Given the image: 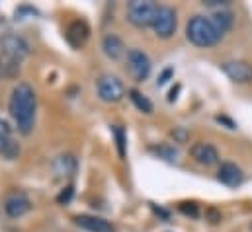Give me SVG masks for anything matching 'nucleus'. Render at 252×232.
I'll return each instance as SVG.
<instances>
[{"label":"nucleus","instance_id":"nucleus-1","mask_svg":"<svg viewBox=\"0 0 252 232\" xmlns=\"http://www.w3.org/2000/svg\"><path fill=\"white\" fill-rule=\"evenodd\" d=\"M35 108H37V100H35V92L30 84L20 82L10 96V116L14 119L18 131L22 135H30L33 131V123H35Z\"/></svg>","mask_w":252,"mask_h":232},{"label":"nucleus","instance_id":"nucleus-2","mask_svg":"<svg viewBox=\"0 0 252 232\" xmlns=\"http://www.w3.org/2000/svg\"><path fill=\"white\" fill-rule=\"evenodd\" d=\"M186 37L191 45L207 49L213 47L221 41L223 33L219 31V28L213 24V20L209 16H193L189 18L188 26H186Z\"/></svg>","mask_w":252,"mask_h":232},{"label":"nucleus","instance_id":"nucleus-3","mask_svg":"<svg viewBox=\"0 0 252 232\" xmlns=\"http://www.w3.org/2000/svg\"><path fill=\"white\" fill-rule=\"evenodd\" d=\"M158 4L151 0H131L127 4V20L137 28H153Z\"/></svg>","mask_w":252,"mask_h":232},{"label":"nucleus","instance_id":"nucleus-4","mask_svg":"<svg viewBox=\"0 0 252 232\" xmlns=\"http://www.w3.org/2000/svg\"><path fill=\"white\" fill-rule=\"evenodd\" d=\"M178 26V18H176V10L170 6H158L157 18L153 22V31L157 33V37L160 39H170L176 31Z\"/></svg>","mask_w":252,"mask_h":232},{"label":"nucleus","instance_id":"nucleus-5","mask_svg":"<svg viewBox=\"0 0 252 232\" xmlns=\"http://www.w3.org/2000/svg\"><path fill=\"white\" fill-rule=\"evenodd\" d=\"M98 96L102 102H108V104H116L120 102L124 96H126V88L122 84V80L118 76H112V74H104L98 78Z\"/></svg>","mask_w":252,"mask_h":232},{"label":"nucleus","instance_id":"nucleus-6","mask_svg":"<svg viewBox=\"0 0 252 232\" xmlns=\"http://www.w3.org/2000/svg\"><path fill=\"white\" fill-rule=\"evenodd\" d=\"M151 58L147 57V53H143L141 49H129L127 51V70L131 72V76L135 78V82H143L149 78L151 74Z\"/></svg>","mask_w":252,"mask_h":232},{"label":"nucleus","instance_id":"nucleus-7","mask_svg":"<svg viewBox=\"0 0 252 232\" xmlns=\"http://www.w3.org/2000/svg\"><path fill=\"white\" fill-rule=\"evenodd\" d=\"M32 209V201L26 193L22 191H12L6 195L4 199V213L10 217V219H20L24 217L28 211Z\"/></svg>","mask_w":252,"mask_h":232},{"label":"nucleus","instance_id":"nucleus-8","mask_svg":"<svg viewBox=\"0 0 252 232\" xmlns=\"http://www.w3.org/2000/svg\"><path fill=\"white\" fill-rule=\"evenodd\" d=\"M223 72L235 84H249L252 82V64L247 60H227L221 64Z\"/></svg>","mask_w":252,"mask_h":232},{"label":"nucleus","instance_id":"nucleus-9","mask_svg":"<svg viewBox=\"0 0 252 232\" xmlns=\"http://www.w3.org/2000/svg\"><path fill=\"white\" fill-rule=\"evenodd\" d=\"M189 154H191V158H193L197 164H201V166H213V164L219 162V152H217V148H215L213 145H209V143H195V145L189 148Z\"/></svg>","mask_w":252,"mask_h":232},{"label":"nucleus","instance_id":"nucleus-10","mask_svg":"<svg viewBox=\"0 0 252 232\" xmlns=\"http://www.w3.org/2000/svg\"><path fill=\"white\" fill-rule=\"evenodd\" d=\"M20 154V145L12 139V129L4 119H0V156L6 160H14Z\"/></svg>","mask_w":252,"mask_h":232},{"label":"nucleus","instance_id":"nucleus-11","mask_svg":"<svg viewBox=\"0 0 252 232\" xmlns=\"http://www.w3.org/2000/svg\"><path fill=\"white\" fill-rule=\"evenodd\" d=\"M2 49H4L6 57L10 58V62H14V64L20 62L22 58L28 55V45L18 35H6L2 39Z\"/></svg>","mask_w":252,"mask_h":232},{"label":"nucleus","instance_id":"nucleus-12","mask_svg":"<svg viewBox=\"0 0 252 232\" xmlns=\"http://www.w3.org/2000/svg\"><path fill=\"white\" fill-rule=\"evenodd\" d=\"M217 179H219L223 185H227V187H237V185L243 183L245 174H243V170H241L237 164H233V162H223V164L219 166V170H217Z\"/></svg>","mask_w":252,"mask_h":232},{"label":"nucleus","instance_id":"nucleus-13","mask_svg":"<svg viewBox=\"0 0 252 232\" xmlns=\"http://www.w3.org/2000/svg\"><path fill=\"white\" fill-rule=\"evenodd\" d=\"M88 35H90V29H88L86 22H82V20L72 22V24L68 26V29H66V41H68L74 49H80V47L88 41Z\"/></svg>","mask_w":252,"mask_h":232},{"label":"nucleus","instance_id":"nucleus-14","mask_svg":"<svg viewBox=\"0 0 252 232\" xmlns=\"http://www.w3.org/2000/svg\"><path fill=\"white\" fill-rule=\"evenodd\" d=\"M74 223H76L80 229H84V231H88V232H114L112 225H110L108 221L100 219V217L78 215V217H74Z\"/></svg>","mask_w":252,"mask_h":232},{"label":"nucleus","instance_id":"nucleus-15","mask_svg":"<svg viewBox=\"0 0 252 232\" xmlns=\"http://www.w3.org/2000/svg\"><path fill=\"white\" fill-rule=\"evenodd\" d=\"M102 49H104L106 57L112 58V60H120V58L126 57V45H124V41H122L118 35H114V33H108V35L104 37Z\"/></svg>","mask_w":252,"mask_h":232},{"label":"nucleus","instance_id":"nucleus-16","mask_svg":"<svg viewBox=\"0 0 252 232\" xmlns=\"http://www.w3.org/2000/svg\"><path fill=\"white\" fill-rule=\"evenodd\" d=\"M53 170L55 174L64 177V175H72L76 172V160L70 156V154H63L59 156L55 162H53Z\"/></svg>","mask_w":252,"mask_h":232},{"label":"nucleus","instance_id":"nucleus-17","mask_svg":"<svg viewBox=\"0 0 252 232\" xmlns=\"http://www.w3.org/2000/svg\"><path fill=\"white\" fill-rule=\"evenodd\" d=\"M209 18L213 20V24L219 28V31H221L223 35L233 28V14H231L229 10H217V12H213Z\"/></svg>","mask_w":252,"mask_h":232},{"label":"nucleus","instance_id":"nucleus-18","mask_svg":"<svg viewBox=\"0 0 252 232\" xmlns=\"http://www.w3.org/2000/svg\"><path fill=\"white\" fill-rule=\"evenodd\" d=\"M129 98H131V102L135 104V108L139 110V112H143V114H153V104L149 102V98H145L139 90H129Z\"/></svg>","mask_w":252,"mask_h":232},{"label":"nucleus","instance_id":"nucleus-19","mask_svg":"<svg viewBox=\"0 0 252 232\" xmlns=\"http://www.w3.org/2000/svg\"><path fill=\"white\" fill-rule=\"evenodd\" d=\"M151 150H153L158 158H162V160H166V162H176V160H178V150H176L172 145H157V146H151Z\"/></svg>","mask_w":252,"mask_h":232},{"label":"nucleus","instance_id":"nucleus-20","mask_svg":"<svg viewBox=\"0 0 252 232\" xmlns=\"http://www.w3.org/2000/svg\"><path fill=\"white\" fill-rule=\"evenodd\" d=\"M114 137H116V145H118V154L120 158H126V131L122 127H114Z\"/></svg>","mask_w":252,"mask_h":232},{"label":"nucleus","instance_id":"nucleus-21","mask_svg":"<svg viewBox=\"0 0 252 232\" xmlns=\"http://www.w3.org/2000/svg\"><path fill=\"white\" fill-rule=\"evenodd\" d=\"M72 195H74L72 185H66L63 191L57 195V203H59V205H68V203H70V199H72Z\"/></svg>","mask_w":252,"mask_h":232},{"label":"nucleus","instance_id":"nucleus-22","mask_svg":"<svg viewBox=\"0 0 252 232\" xmlns=\"http://www.w3.org/2000/svg\"><path fill=\"white\" fill-rule=\"evenodd\" d=\"M178 209L184 213V215H189V217H197V205L195 203H180L178 205Z\"/></svg>","mask_w":252,"mask_h":232},{"label":"nucleus","instance_id":"nucleus-23","mask_svg":"<svg viewBox=\"0 0 252 232\" xmlns=\"http://www.w3.org/2000/svg\"><path fill=\"white\" fill-rule=\"evenodd\" d=\"M172 76H174V68H172V66H166V68L160 72V76H158L157 84H158V86H164V84H166V82H168Z\"/></svg>","mask_w":252,"mask_h":232},{"label":"nucleus","instance_id":"nucleus-24","mask_svg":"<svg viewBox=\"0 0 252 232\" xmlns=\"http://www.w3.org/2000/svg\"><path fill=\"white\" fill-rule=\"evenodd\" d=\"M205 215H207V219H209V223H213V225H215V223H219V221H221V213H219V211H217V209H215V207H209V209H207V213H205Z\"/></svg>","mask_w":252,"mask_h":232},{"label":"nucleus","instance_id":"nucleus-25","mask_svg":"<svg viewBox=\"0 0 252 232\" xmlns=\"http://www.w3.org/2000/svg\"><path fill=\"white\" fill-rule=\"evenodd\" d=\"M172 137H174L178 143H186V139H188V133H186V129L178 127V129H174V131H172Z\"/></svg>","mask_w":252,"mask_h":232},{"label":"nucleus","instance_id":"nucleus-26","mask_svg":"<svg viewBox=\"0 0 252 232\" xmlns=\"http://www.w3.org/2000/svg\"><path fill=\"white\" fill-rule=\"evenodd\" d=\"M0 68H2V64H0Z\"/></svg>","mask_w":252,"mask_h":232}]
</instances>
